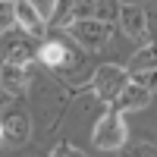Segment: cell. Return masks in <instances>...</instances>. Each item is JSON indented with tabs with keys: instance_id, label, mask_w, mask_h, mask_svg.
Returning <instances> with one entry per match:
<instances>
[{
	"instance_id": "obj_1",
	"label": "cell",
	"mask_w": 157,
	"mask_h": 157,
	"mask_svg": "<svg viewBox=\"0 0 157 157\" xmlns=\"http://www.w3.org/2000/svg\"><path fill=\"white\" fill-rule=\"evenodd\" d=\"M129 82H132L129 69L113 66V63H101V66L94 69V75H91V88H94V94L101 101H107V104H116V98L123 94V88Z\"/></svg>"
},
{
	"instance_id": "obj_2",
	"label": "cell",
	"mask_w": 157,
	"mask_h": 157,
	"mask_svg": "<svg viewBox=\"0 0 157 157\" xmlns=\"http://www.w3.org/2000/svg\"><path fill=\"white\" fill-rule=\"evenodd\" d=\"M91 138H94V148H101V151H116V148H123V145H126V120H123V110L110 107V110L94 123Z\"/></svg>"
},
{
	"instance_id": "obj_3",
	"label": "cell",
	"mask_w": 157,
	"mask_h": 157,
	"mask_svg": "<svg viewBox=\"0 0 157 157\" xmlns=\"http://www.w3.org/2000/svg\"><path fill=\"white\" fill-rule=\"evenodd\" d=\"M110 29H113V25L104 22V19H75V22L69 25V35L75 38L78 47H85V50H101L104 44H107V38H110Z\"/></svg>"
},
{
	"instance_id": "obj_4",
	"label": "cell",
	"mask_w": 157,
	"mask_h": 157,
	"mask_svg": "<svg viewBox=\"0 0 157 157\" xmlns=\"http://www.w3.org/2000/svg\"><path fill=\"white\" fill-rule=\"evenodd\" d=\"M32 35H19V32H3L0 35V60L3 63H16V66H25V63H32V57L38 54L35 44L29 41Z\"/></svg>"
},
{
	"instance_id": "obj_5",
	"label": "cell",
	"mask_w": 157,
	"mask_h": 157,
	"mask_svg": "<svg viewBox=\"0 0 157 157\" xmlns=\"http://www.w3.org/2000/svg\"><path fill=\"white\" fill-rule=\"evenodd\" d=\"M0 126H3V138L10 141V145H16V148L32 138V120H29V113H25L22 107L6 110L3 120H0Z\"/></svg>"
},
{
	"instance_id": "obj_6",
	"label": "cell",
	"mask_w": 157,
	"mask_h": 157,
	"mask_svg": "<svg viewBox=\"0 0 157 157\" xmlns=\"http://www.w3.org/2000/svg\"><path fill=\"white\" fill-rule=\"evenodd\" d=\"M120 25H123V32L132 38V41H138V44L151 41V38H148V13L141 10L138 3H126L120 10Z\"/></svg>"
},
{
	"instance_id": "obj_7",
	"label": "cell",
	"mask_w": 157,
	"mask_h": 157,
	"mask_svg": "<svg viewBox=\"0 0 157 157\" xmlns=\"http://www.w3.org/2000/svg\"><path fill=\"white\" fill-rule=\"evenodd\" d=\"M13 3H16V25L19 29L25 35H32V38H44L47 22L41 19V13L32 6V0H13Z\"/></svg>"
},
{
	"instance_id": "obj_8",
	"label": "cell",
	"mask_w": 157,
	"mask_h": 157,
	"mask_svg": "<svg viewBox=\"0 0 157 157\" xmlns=\"http://www.w3.org/2000/svg\"><path fill=\"white\" fill-rule=\"evenodd\" d=\"M25 85H29V69L25 66H16V63H3L0 66V88L6 91V94H22Z\"/></svg>"
},
{
	"instance_id": "obj_9",
	"label": "cell",
	"mask_w": 157,
	"mask_h": 157,
	"mask_svg": "<svg viewBox=\"0 0 157 157\" xmlns=\"http://www.w3.org/2000/svg\"><path fill=\"white\" fill-rule=\"evenodd\" d=\"M148 104H151V91L141 88V85H135V82H129V85L123 88V94L116 98L113 107H116V110H145Z\"/></svg>"
},
{
	"instance_id": "obj_10",
	"label": "cell",
	"mask_w": 157,
	"mask_h": 157,
	"mask_svg": "<svg viewBox=\"0 0 157 157\" xmlns=\"http://www.w3.org/2000/svg\"><path fill=\"white\" fill-rule=\"evenodd\" d=\"M38 60H41L44 66H50V69H60L63 63L72 66V57H69V50H66L63 41H44L41 47H38Z\"/></svg>"
},
{
	"instance_id": "obj_11",
	"label": "cell",
	"mask_w": 157,
	"mask_h": 157,
	"mask_svg": "<svg viewBox=\"0 0 157 157\" xmlns=\"http://www.w3.org/2000/svg\"><path fill=\"white\" fill-rule=\"evenodd\" d=\"M141 69H157V41H148L129 63V72H141Z\"/></svg>"
},
{
	"instance_id": "obj_12",
	"label": "cell",
	"mask_w": 157,
	"mask_h": 157,
	"mask_svg": "<svg viewBox=\"0 0 157 157\" xmlns=\"http://www.w3.org/2000/svg\"><path fill=\"white\" fill-rule=\"evenodd\" d=\"M120 3L116 0H98V6H94V19H104V22H110L113 25V16H120Z\"/></svg>"
},
{
	"instance_id": "obj_13",
	"label": "cell",
	"mask_w": 157,
	"mask_h": 157,
	"mask_svg": "<svg viewBox=\"0 0 157 157\" xmlns=\"http://www.w3.org/2000/svg\"><path fill=\"white\" fill-rule=\"evenodd\" d=\"M16 25V3H0V35L13 32Z\"/></svg>"
},
{
	"instance_id": "obj_14",
	"label": "cell",
	"mask_w": 157,
	"mask_h": 157,
	"mask_svg": "<svg viewBox=\"0 0 157 157\" xmlns=\"http://www.w3.org/2000/svg\"><path fill=\"white\" fill-rule=\"evenodd\" d=\"M98 0H72V16L75 19H94Z\"/></svg>"
},
{
	"instance_id": "obj_15",
	"label": "cell",
	"mask_w": 157,
	"mask_h": 157,
	"mask_svg": "<svg viewBox=\"0 0 157 157\" xmlns=\"http://www.w3.org/2000/svg\"><path fill=\"white\" fill-rule=\"evenodd\" d=\"M129 75H132V82H135V85L148 88V91L157 88V69H141V72H129Z\"/></svg>"
},
{
	"instance_id": "obj_16",
	"label": "cell",
	"mask_w": 157,
	"mask_h": 157,
	"mask_svg": "<svg viewBox=\"0 0 157 157\" xmlns=\"http://www.w3.org/2000/svg\"><path fill=\"white\" fill-rule=\"evenodd\" d=\"M57 3H60V0H32V6L41 13V19H44L47 25H50V19L57 16Z\"/></svg>"
},
{
	"instance_id": "obj_17",
	"label": "cell",
	"mask_w": 157,
	"mask_h": 157,
	"mask_svg": "<svg viewBox=\"0 0 157 157\" xmlns=\"http://www.w3.org/2000/svg\"><path fill=\"white\" fill-rule=\"evenodd\" d=\"M50 157H88L82 148H75V145H69V141H63V145H57L54 151H50Z\"/></svg>"
},
{
	"instance_id": "obj_18",
	"label": "cell",
	"mask_w": 157,
	"mask_h": 157,
	"mask_svg": "<svg viewBox=\"0 0 157 157\" xmlns=\"http://www.w3.org/2000/svg\"><path fill=\"white\" fill-rule=\"evenodd\" d=\"M151 154V148H145V145H141V148H132V151H126V157H148Z\"/></svg>"
},
{
	"instance_id": "obj_19",
	"label": "cell",
	"mask_w": 157,
	"mask_h": 157,
	"mask_svg": "<svg viewBox=\"0 0 157 157\" xmlns=\"http://www.w3.org/2000/svg\"><path fill=\"white\" fill-rule=\"evenodd\" d=\"M10 101H13V98L6 94V91H3V88H0V113H3V110L10 107Z\"/></svg>"
},
{
	"instance_id": "obj_20",
	"label": "cell",
	"mask_w": 157,
	"mask_h": 157,
	"mask_svg": "<svg viewBox=\"0 0 157 157\" xmlns=\"http://www.w3.org/2000/svg\"><path fill=\"white\" fill-rule=\"evenodd\" d=\"M0 141H6V138H3V126H0Z\"/></svg>"
},
{
	"instance_id": "obj_21",
	"label": "cell",
	"mask_w": 157,
	"mask_h": 157,
	"mask_svg": "<svg viewBox=\"0 0 157 157\" xmlns=\"http://www.w3.org/2000/svg\"><path fill=\"white\" fill-rule=\"evenodd\" d=\"M0 3H13V0H0Z\"/></svg>"
},
{
	"instance_id": "obj_22",
	"label": "cell",
	"mask_w": 157,
	"mask_h": 157,
	"mask_svg": "<svg viewBox=\"0 0 157 157\" xmlns=\"http://www.w3.org/2000/svg\"><path fill=\"white\" fill-rule=\"evenodd\" d=\"M0 66H3V60H0Z\"/></svg>"
}]
</instances>
